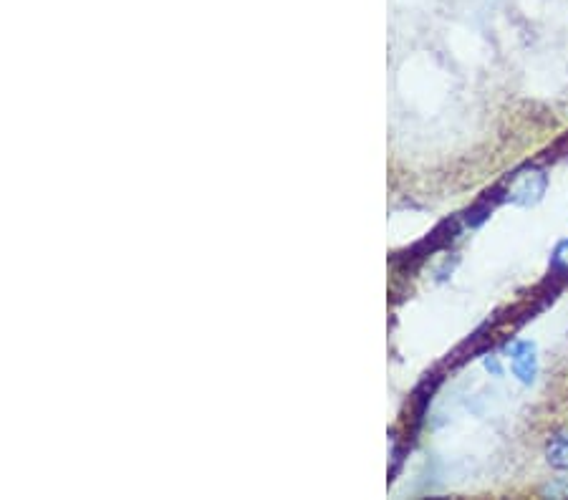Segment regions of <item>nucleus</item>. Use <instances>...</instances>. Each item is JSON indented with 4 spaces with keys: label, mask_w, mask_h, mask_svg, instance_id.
Listing matches in <instances>:
<instances>
[{
    "label": "nucleus",
    "mask_w": 568,
    "mask_h": 500,
    "mask_svg": "<svg viewBox=\"0 0 568 500\" xmlns=\"http://www.w3.org/2000/svg\"><path fill=\"white\" fill-rule=\"evenodd\" d=\"M548 187V177L543 170H523L510 180L508 185V203L518 205V208H531L543 197Z\"/></svg>",
    "instance_id": "nucleus-1"
},
{
    "label": "nucleus",
    "mask_w": 568,
    "mask_h": 500,
    "mask_svg": "<svg viewBox=\"0 0 568 500\" xmlns=\"http://www.w3.org/2000/svg\"><path fill=\"white\" fill-rule=\"evenodd\" d=\"M510 354V372L518 377V382L533 384L538 377V354L536 344L531 341H515L508 346Z\"/></svg>",
    "instance_id": "nucleus-2"
},
{
    "label": "nucleus",
    "mask_w": 568,
    "mask_h": 500,
    "mask_svg": "<svg viewBox=\"0 0 568 500\" xmlns=\"http://www.w3.org/2000/svg\"><path fill=\"white\" fill-rule=\"evenodd\" d=\"M546 463L556 470H568V430L556 432L546 442Z\"/></svg>",
    "instance_id": "nucleus-3"
},
{
    "label": "nucleus",
    "mask_w": 568,
    "mask_h": 500,
    "mask_svg": "<svg viewBox=\"0 0 568 500\" xmlns=\"http://www.w3.org/2000/svg\"><path fill=\"white\" fill-rule=\"evenodd\" d=\"M553 268H568V240L553 250Z\"/></svg>",
    "instance_id": "nucleus-4"
},
{
    "label": "nucleus",
    "mask_w": 568,
    "mask_h": 500,
    "mask_svg": "<svg viewBox=\"0 0 568 500\" xmlns=\"http://www.w3.org/2000/svg\"><path fill=\"white\" fill-rule=\"evenodd\" d=\"M485 369H488L493 377H503V367H500V362H498V357H488L485 359Z\"/></svg>",
    "instance_id": "nucleus-5"
}]
</instances>
